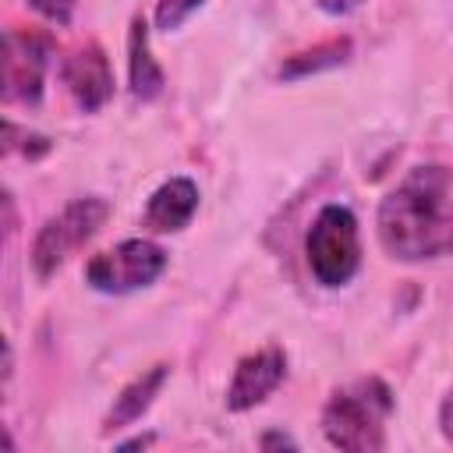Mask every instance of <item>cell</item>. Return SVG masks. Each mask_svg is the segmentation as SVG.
Listing matches in <instances>:
<instances>
[{
	"instance_id": "6da1fadb",
	"label": "cell",
	"mask_w": 453,
	"mask_h": 453,
	"mask_svg": "<svg viewBox=\"0 0 453 453\" xmlns=\"http://www.w3.org/2000/svg\"><path fill=\"white\" fill-rule=\"evenodd\" d=\"M379 244L400 262L453 255V166L425 163L386 191L375 216Z\"/></svg>"
},
{
	"instance_id": "7a4b0ae2",
	"label": "cell",
	"mask_w": 453,
	"mask_h": 453,
	"mask_svg": "<svg viewBox=\"0 0 453 453\" xmlns=\"http://www.w3.org/2000/svg\"><path fill=\"white\" fill-rule=\"evenodd\" d=\"M393 414V393L382 379H354L336 389L322 407V432L336 449L375 453L386 446V418Z\"/></svg>"
},
{
	"instance_id": "3957f363",
	"label": "cell",
	"mask_w": 453,
	"mask_h": 453,
	"mask_svg": "<svg viewBox=\"0 0 453 453\" xmlns=\"http://www.w3.org/2000/svg\"><path fill=\"white\" fill-rule=\"evenodd\" d=\"M304 258L319 287H343L361 265L357 216L350 205H322L304 234Z\"/></svg>"
},
{
	"instance_id": "277c9868",
	"label": "cell",
	"mask_w": 453,
	"mask_h": 453,
	"mask_svg": "<svg viewBox=\"0 0 453 453\" xmlns=\"http://www.w3.org/2000/svg\"><path fill=\"white\" fill-rule=\"evenodd\" d=\"M106 216H110V202L106 198H96V195L71 198L57 216H50L39 226V234L32 241V251H28L35 276L39 280H50L78 248H85L103 230Z\"/></svg>"
},
{
	"instance_id": "5b68a950",
	"label": "cell",
	"mask_w": 453,
	"mask_h": 453,
	"mask_svg": "<svg viewBox=\"0 0 453 453\" xmlns=\"http://www.w3.org/2000/svg\"><path fill=\"white\" fill-rule=\"evenodd\" d=\"M166 269V251L149 237H127L85 265V283L99 294H131L156 283Z\"/></svg>"
},
{
	"instance_id": "8992f818",
	"label": "cell",
	"mask_w": 453,
	"mask_h": 453,
	"mask_svg": "<svg viewBox=\"0 0 453 453\" xmlns=\"http://www.w3.org/2000/svg\"><path fill=\"white\" fill-rule=\"evenodd\" d=\"M53 42L35 32H4V103L39 106Z\"/></svg>"
},
{
	"instance_id": "52a82bcc",
	"label": "cell",
	"mask_w": 453,
	"mask_h": 453,
	"mask_svg": "<svg viewBox=\"0 0 453 453\" xmlns=\"http://www.w3.org/2000/svg\"><path fill=\"white\" fill-rule=\"evenodd\" d=\"M60 78H64L71 99L78 103V110H85V113L103 110L110 103V96H113V67H110V57L103 53L99 42L78 46L64 60Z\"/></svg>"
},
{
	"instance_id": "ba28073f",
	"label": "cell",
	"mask_w": 453,
	"mask_h": 453,
	"mask_svg": "<svg viewBox=\"0 0 453 453\" xmlns=\"http://www.w3.org/2000/svg\"><path fill=\"white\" fill-rule=\"evenodd\" d=\"M283 375H287V354L280 347H262L255 354H244L226 386V411L258 407L283 382Z\"/></svg>"
},
{
	"instance_id": "9c48e42d",
	"label": "cell",
	"mask_w": 453,
	"mask_h": 453,
	"mask_svg": "<svg viewBox=\"0 0 453 453\" xmlns=\"http://www.w3.org/2000/svg\"><path fill=\"white\" fill-rule=\"evenodd\" d=\"M195 209H198V184L191 177H170L149 195L142 223L152 234H177L191 223Z\"/></svg>"
},
{
	"instance_id": "30bf717a",
	"label": "cell",
	"mask_w": 453,
	"mask_h": 453,
	"mask_svg": "<svg viewBox=\"0 0 453 453\" xmlns=\"http://www.w3.org/2000/svg\"><path fill=\"white\" fill-rule=\"evenodd\" d=\"M127 85H131V96L138 103H152L163 96V67L156 64L152 50H149V25L142 18L131 21V32H127Z\"/></svg>"
},
{
	"instance_id": "8fae6325",
	"label": "cell",
	"mask_w": 453,
	"mask_h": 453,
	"mask_svg": "<svg viewBox=\"0 0 453 453\" xmlns=\"http://www.w3.org/2000/svg\"><path fill=\"white\" fill-rule=\"evenodd\" d=\"M166 375H170V368H166V365H152L149 372H142L138 379H131V382L113 396V407L106 411L103 428H106V432H117V428L134 425V421L152 407V400L159 396V389H163Z\"/></svg>"
},
{
	"instance_id": "7c38bea8",
	"label": "cell",
	"mask_w": 453,
	"mask_h": 453,
	"mask_svg": "<svg viewBox=\"0 0 453 453\" xmlns=\"http://www.w3.org/2000/svg\"><path fill=\"white\" fill-rule=\"evenodd\" d=\"M350 57V39H333V42H322L315 50H304V53H294L287 57V64L280 67V78H308L315 71H329V67H340L343 60Z\"/></svg>"
},
{
	"instance_id": "4fadbf2b",
	"label": "cell",
	"mask_w": 453,
	"mask_h": 453,
	"mask_svg": "<svg viewBox=\"0 0 453 453\" xmlns=\"http://www.w3.org/2000/svg\"><path fill=\"white\" fill-rule=\"evenodd\" d=\"M205 0H156V28L177 32Z\"/></svg>"
},
{
	"instance_id": "5bb4252c",
	"label": "cell",
	"mask_w": 453,
	"mask_h": 453,
	"mask_svg": "<svg viewBox=\"0 0 453 453\" xmlns=\"http://www.w3.org/2000/svg\"><path fill=\"white\" fill-rule=\"evenodd\" d=\"M28 7L50 25H71V14H74V0H28Z\"/></svg>"
},
{
	"instance_id": "9a60e30c",
	"label": "cell",
	"mask_w": 453,
	"mask_h": 453,
	"mask_svg": "<svg viewBox=\"0 0 453 453\" xmlns=\"http://www.w3.org/2000/svg\"><path fill=\"white\" fill-rule=\"evenodd\" d=\"M14 149H21L28 159H39V156H46V152H50V138L25 131V142H7V145H4V152H14Z\"/></svg>"
},
{
	"instance_id": "2e32d148",
	"label": "cell",
	"mask_w": 453,
	"mask_h": 453,
	"mask_svg": "<svg viewBox=\"0 0 453 453\" xmlns=\"http://www.w3.org/2000/svg\"><path fill=\"white\" fill-rule=\"evenodd\" d=\"M439 432H442L446 442H453V389H449V396L439 407Z\"/></svg>"
},
{
	"instance_id": "e0dca14e",
	"label": "cell",
	"mask_w": 453,
	"mask_h": 453,
	"mask_svg": "<svg viewBox=\"0 0 453 453\" xmlns=\"http://www.w3.org/2000/svg\"><path fill=\"white\" fill-rule=\"evenodd\" d=\"M326 14H333V18H343V14H350V11H357L365 0H315Z\"/></svg>"
},
{
	"instance_id": "ac0fdd59",
	"label": "cell",
	"mask_w": 453,
	"mask_h": 453,
	"mask_svg": "<svg viewBox=\"0 0 453 453\" xmlns=\"http://www.w3.org/2000/svg\"><path fill=\"white\" fill-rule=\"evenodd\" d=\"M258 446H262V449H276V446H287V449H294L297 442H294L290 435H283V432H265V435L258 439Z\"/></svg>"
},
{
	"instance_id": "d6986e66",
	"label": "cell",
	"mask_w": 453,
	"mask_h": 453,
	"mask_svg": "<svg viewBox=\"0 0 453 453\" xmlns=\"http://www.w3.org/2000/svg\"><path fill=\"white\" fill-rule=\"evenodd\" d=\"M156 435H138V439H127V442H120V449H131V446H149Z\"/></svg>"
}]
</instances>
